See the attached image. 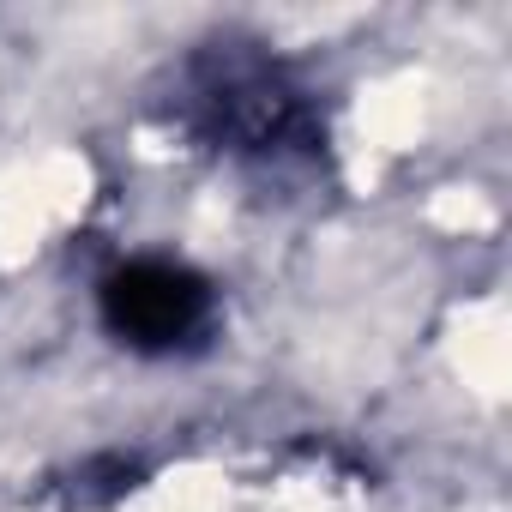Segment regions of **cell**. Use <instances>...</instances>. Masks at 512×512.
Wrapping results in <instances>:
<instances>
[{
  "instance_id": "cell-1",
  "label": "cell",
  "mask_w": 512,
  "mask_h": 512,
  "mask_svg": "<svg viewBox=\"0 0 512 512\" xmlns=\"http://www.w3.org/2000/svg\"><path fill=\"white\" fill-rule=\"evenodd\" d=\"M175 121L229 157L296 163L326 145V115L314 91L260 43H211L181 61Z\"/></svg>"
},
{
  "instance_id": "cell-2",
  "label": "cell",
  "mask_w": 512,
  "mask_h": 512,
  "mask_svg": "<svg viewBox=\"0 0 512 512\" xmlns=\"http://www.w3.org/2000/svg\"><path fill=\"white\" fill-rule=\"evenodd\" d=\"M97 308H103V326L127 350H139V356H175V350H187V344H199L211 332L217 290L187 260L139 253V260H121L97 284Z\"/></svg>"
}]
</instances>
